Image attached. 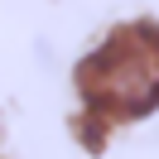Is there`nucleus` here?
I'll use <instances>...</instances> for the list:
<instances>
[{
  "instance_id": "1",
  "label": "nucleus",
  "mask_w": 159,
  "mask_h": 159,
  "mask_svg": "<svg viewBox=\"0 0 159 159\" xmlns=\"http://www.w3.org/2000/svg\"><path fill=\"white\" fill-rule=\"evenodd\" d=\"M77 92L92 120H140L159 106V29L125 24L77 63Z\"/></svg>"
}]
</instances>
